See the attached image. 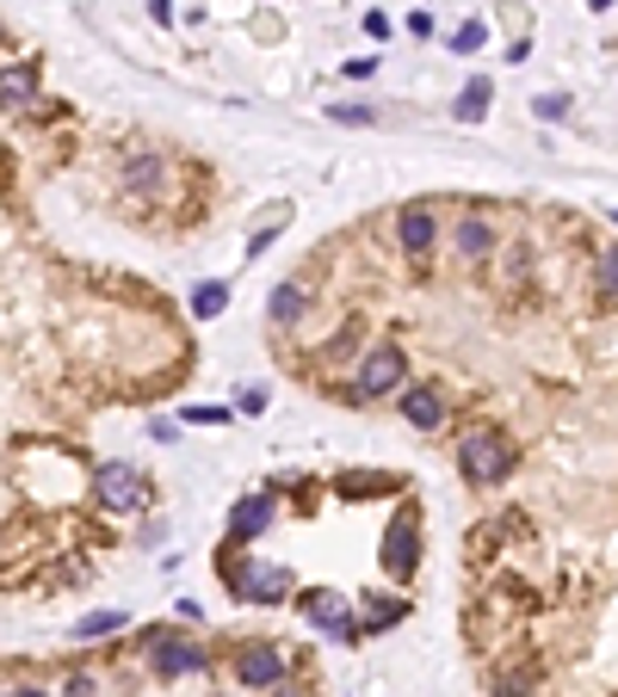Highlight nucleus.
Returning <instances> with one entry per match:
<instances>
[{"mask_svg":"<svg viewBox=\"0 0 618 697\" xmlns=\"http://www.w3.org/2000/svg\"><path fill=\"white\" fill-rule=\"evenodd\" d=\"M217 574L230 581V593L242 605H279L291 599V568H272V562H242V549H217Z\"/></svg>","mask_w":618,"mask_h":697,"instance_id":"nucleus-1","label":"nucleus"},{"mask_svg":"<svg viewBox=\"0 0 618 697\" xmlns=\"http://www.w3.org/2000/svg\"><path fill=\"white\" fill-rule=\"evenodd\" d=\"M514 463H520V451H514V438L495 433V426H477V433H464L458 445V470L470 488H495V482H507L514 475Z\"/></svg>","mask_w":618,"mask_h":697,"instance_id":"nucleus-2","label":"nucleus"},{"mask_svg":"<svg viewBox=\"0 0 618 697\" xmlns=\"http://www.w3.org/2000/svg\"><path fill=\"white\" fill-rule=\"evenodd\" d=\"M94 500L112 507V512H143L154 500V488H149V475L131 470V463H99L94 470Z\"/></svg>","mask_w":618,"mask_h":697,"instance_id":"nucleus-3","label":"nucleus"},{"mask_svg":"<svg viewBox=\"0 0 618 697\" xmlns=\"http://www.w3.org/2000/svg\"><path fill=\"white\" fill-rule=\"evenodd\" d=\"M403 377H408L403 346H371L366 359H359V377H353L347 401H378V396H390V389H403Z\"/></svg>","mask_w":618,"mask_h":697,"instance_id":"nucleus-4","label":"nucleus"},{"mask_svg":"<svg viewBox=\"0 0 618 697\" xmlns=\"http://www.w3.org/2000/svg\"><path fill=\"white\" fill-rule=\"evenodd\" d=\"M415 568H421V519L403 507L396 519H390V531H384V574L390 581H408Z\"/></svg>","mask_w":618,"mask_h":697,"instance_id":"nucleus-5","label":"nucleus"},{"mask_svg":"<svg viewBox=\"0 0 618 697\" xmlns=\"http://www.w3.org/2000/svg\"><path fill=\"white\" fill-rule=\"evenodd\" d=\"M235 679H242L248 692H272V685H285V648H279V642H242V655H235Z\"/></svg>","mask_w":618,"mask_h":697,"instance_id":"nucleus-6","label":"nucleus"},{"mask_svg":"<svg viewBox=\"0 0 618 697\" xmlns=\"http://www.w3.org/2000/svg\"><path fill=\"white\" fill-rule=\"evenodd\" d=\"M149 642H154V673L161 679H186V673H205L211 667V655L198 648V642H186V636H168V630H149Z\"/></svg>","mask_w":618,"mask_h":697,"instance_id":"nucleus-7","label":"nucleus"},{"mask_svg":"<svg viewBox=\"0 0 618 697\" xmlns=\"http://www.w3.org/2000/svg\"><path fill=\"white\" fill-rule=\"evenodd\" d=\"M304 618L316 623V630H329L334 642H359V623H353V611H347V599H341V593H329V586H316V593H304Z\"/></svg>","mask_w":618,"mask_h":697,"instance_id":"nucleus-8","label":"nucleus"},{"mask_svg":"<svg viewBox=\"0 0 618 697\" xmlns=\"http://www.w3.org/2000/svg\"><path fill=\"white\" fill-rule=\"evenodd\" d=\"M272 494H242V500H235V512H230V544L242 549V544H254V537H260V531L272 525Z\"/></svg>","mask_w":618,"mask_h":697,"instance_id":"nucleus-9","label":"nucleus"},{"mask_svg":"<svg viewBox=\"0 0 618 697\" xmlns=\"http://www.w3.org/2000/svg\"><path fill=\"white\" fill-rule=\"evenodd\" d=\"M433 235H440V228H433V210L403 204V216H396V241H403L408 260H427V253H433Z\"/></svg>","mask_w":618,"mask_h":697,"instance_id":"nucleus-10","label":"nucleus"},{"mask_svg":"<svg viewBox=\"0 0 618 697\" xmlns=\"http://www.w3.org/2000/svg\"><path fill=\"white\" fill-rule=\"evenodd\" d=\"M25 105H38V62L0 69V112H25Z\"/></svg>","mask_w":618,"mask_h":697,"instance_id":"nucleus-11","label":"nucleus"},{"mask_svg":"<svg viewBox=\"0 0 618 697\" xmlns=\"http://www.w3.org/2000/svg\"><path fill=\"white\" fill-rule=\"evenodd\" d=\"M403 420H408V426H421V433H440V426H445L440 389H403Z\"/></svg>","mask_w":618,"mask_h":697,"instance_id":"nucleus-12","label":"nucleus"},{"mask_svg":"<svg viewBox=\"0 0 618 697\" xmlns=\"http://www.w3.org/2000/svg\"><path fill=\"white\" fill-rule=\"evenodd\" d=\"M304 309H309V290L297 278H285L279 290H272V302H267L272 327H297V321H304Z\"/></svg>","mask_w":618,"mask_h":697,"instance_id":"nucleus-13","label":"nucleus"},{"mask_svg":"<svg viewBox=\"0 0 618 697\" xmlns=\"http://www.w3.org/2000/svg\"><path fill=\"white\" fill-rule=\"evenodd\" d=\"M452 241H458L464 260H489V253H495V223H489V216H464Z\"/></svg>","mask_w":618,"mask_h":697,"instance_id":"nucleus-14","label":"nucleus"},{"mask_svg":"<svg viewBox=\"0 0 618 697\" xmlns=\"http://www.w3.org/2000/svg\"><path fill=\"white\" fill-rule=\"evenodd\" d=\"M396 488H403V475H366V470H347L341 482H334L341 500H359V494H396Z\"/></svg>","mask_w":618,"mask_h":697,"instance_id":"nucleus-15","label":"nucleus"},{"mask_svg":"<svg viewBox=\"0 0 618 697\" xmlns=\"http://www.w3.org/2000/svg\"><path fill=\"white\" fill-rule=\"evenodd\" d=\"M489 99H495V80L477 75V80H470V87L458 94V105H452V112H458V124H483V117H489Z\"/></svg>","mask_w":618,"mask_h":697,"instance_id":"nucleus-16","label":"nucleus"},{"mask_svg":"<svg viewBox=\"0 0 618 697\" xmlns=\"http://www.w3.org/2000/svg\"><path fill=\"white\" fill-rule=\"evenodd\" d=\"M594 302H600V309H613V302H618V247H606L600 265H594Z\"/></svg>","mask_w":618,"mask_h":697,"instance_id":"nucleus-17","label":"nucleus"},{"mask_svg":"<svg viewBox=\"0 0 618 697\" xmlns=\"http://www.w3.org/2000/svg\"><path fill=\"white\" fill-rule=\"evenodd\" d=\"M223 309H230V284H198V290H193V315L198 321H211V315H223Z\"/></svg>","mask_w":618,"mask_h":697,"instance_id":"nucleus-18","label":"nucleus"},{"mask_svg":"<svg viewBox=\"0 0 618 697\" xmlns=\"http://www.w3.org/2000/svg\"><path fill=\"white\" fill-rule=\"evenodd\" d=\"M403 618H408V599H378V605H366L359 636H366V630H390V623H403Z\"/></svg>","mask_w":618,"mask_h":697,"instance_id":"nucleus-19","label":"nucleus"},{"mask_svg":"<svg viewBox=\"0 0 618 697\" xmlns=\"http://www.w3.org/2000/svg\"><path fill=\"white\" fill-rule=\"evenodd\" d=\"M112 630H124V611H87V618L75 623L81 642H99V636H112Z\"/></svg>","mask_w":618,"mask_h":697,"instance_id":"nucleus-20","label":"nucleus"},{"mask_svg":"<svg viewBox=\"0 0 618 697\" xmlns=\"http://www.w3.org/2000/svg\"><path fill=\"white\" fill-rule=\"evenodd\" d=\"M483 43H489V25L483 20H470V25H458V32H452V50H458V57L483 50Z\"/></svg>","mask_w":618,"mask_h":697,"instance_id":"nucleus-21","label":"nucleus"},{"mask_svg":"<svg viewBox=\"0 0 618 697\" xmlns=\"http://www.w3.org/2000/svg\"><path fill=\"white\" fill-rule=\"evenodd\" d=\"M532 112H539L544 124H563V117H569V99H563V94H539V99H532Z\"/></svg>","mask_w":618,"mask_h":697,"instance_id":"nucleus-22","label":"nucleus"},{"mask_svg":"<svg viewBox=\"0 0 618 697\" xmlns=\"http://www.w3.org/2000/svg\"><path fill=\"white\" fill-rule=\"evenodd\" d=\"M62 697H99L94 673H69V679H62Z\"/></svg>","mask_w":618,"mask_h":697,"instance_id":"nucleus-23","label":"nucleus"},{"mask_svg":"<svg viewBox=\"0 0 618 697\" xmlns=\"http://www.w3.org/2000/svg\"><path fill=\"white\" fill-rule=\"evenodd\" d=\"M186 420H193V426H223L230 408H186Z\"/></svg>","mask_w":618,"mask_h":697,"instance_id":"nucleus-24","label":"nucleus"},{"mask_svg":"<svg viewBox=\"0 0 618 697\" xmlns=\"http://www.w3.org/2000/svg\"><path fill=\"white\" fill-rule=\"evenodd\" d=\"M329 117H334V124H371L366 105H329Z\"/></svg>","mask_w":618,"mask_h":697,"instance_id":"nucleus-25","label":"nucleus"},{"mask_svg":"<svg viewBox=\"0 0 618 697\" xmlns=\"http://www.w3.org/2000/svg\"><path fill=\"white\" fill-rule=\"evenodd\" d=\"M124 179H131V186H149V179H154V154H143V161H131V173H124Z\"/></svg>","mask_w":618,"mask_h":697,"instance_id":"nucleus-26","label":"nucleus"},{"mask_svg":"<svg viewBox=\"0 0 618 697\" xmlns=\"http://www.w3.org/2000/svg\"><path fill=\"white\" fill-rule=\"evenodd\" d=\"M242 414H267V389H242Z\"/></svg>","mask_w":618,"mask_h":697,"instance_id":"nucleus-27","label":"nucleus"},{"mask_svg":"<svg viewBox=\"0 0 618 697\" xmlns=\"http://www.w3.org/2000/svg\"><path fill=\"white\" fill-rule=\"evenodd\" d=\"M149 13H154L161 25H168V20H174V0H149Z\"/></svg>","mask_w":618,"mask_h":697,"instance_id":"nucleus-28","label":"nucleus"},{"mask_svg":"<svg viewBox=\"0 0 618 697\" xmlns=\"http://www.w3.org/2000/svg\"><path fill=\"white\" fill-rule=\"evenodd\" d=\"M272 697H309L304 685H272Z\"/></svg>","mask_w":618,"mask_h":697,"instance_id":"nucleus-29","label":"nucleus"},{"mask_svg":"<svg viewBox=\"0 0 618 697\" xmlns=\"http://www.w3.org/2000/svg\"><path fill=\"white\" fill-rule=\"evenodd\" d=\"M7 697H50V692H38V685H13Z\"/></svg>","mask_w":618,"mask_h":697,"instance_id":"nucleus-30","label":"nucleus"},{"mask_svg":"<svg viewBox=\"0 0 618 697\" xmlns=\"http://www.w3.org/2000/svg\"><path fill=\"white\" fill-rule=\"evenodd\" d=\"M588 7H594V13H606V7H613V0H588Z\"/></svg>","mask_w":618,"mask_h":697,"instance_id":"nucleus-31","label":"nucleus"},{"mask_svg":"<svg viewBox=\"0 0 618 697\" xmlns=\"http://www.w3.org/2000/svg\"><path fill=\"white\" fill-rule=\"evenodd\" d=\"M613 223H618V204H613Z\"/></svg>","mask_w":618,"mask_h":697,"instance_id":"nucleus-32","label":"nucleus"},{"mask_svg":"<svg viewBox=\"0 0 618 697\" xmlns=\"http://www.w3.org/2000/svg\"><path fill=\"white\" fill-rule=\"evenodd\" d=\"M0 697H7V685H0Z\"/></svg>","mask_w":618,"mask_h":697,"instance_id":"nucleus-33","label":"nucleus"},{"mask_svg":"<svg viewBox=\"0 0 618 697\" xmlns=\"http://www.w3.org/2000/svg\"><path fill=\"white\" fill-rule=\"evenodd\" d=\"M0 43H7V32H0Z\"/></svg>","mask_w":618,"mask_h":697,"instance_id":"nucleus-34","label":"nucleus"}]
</instances>
